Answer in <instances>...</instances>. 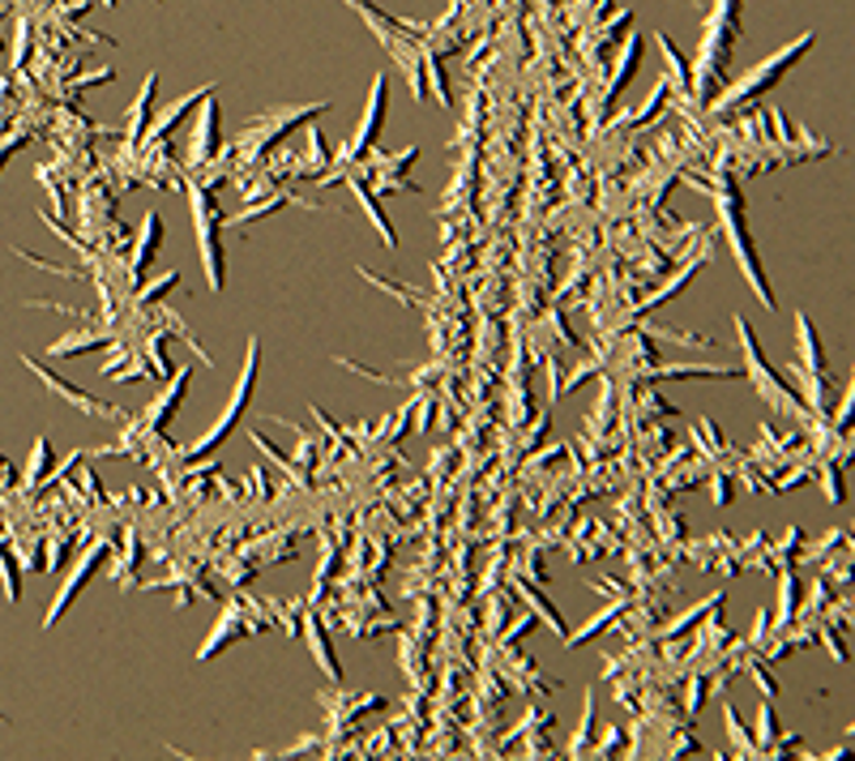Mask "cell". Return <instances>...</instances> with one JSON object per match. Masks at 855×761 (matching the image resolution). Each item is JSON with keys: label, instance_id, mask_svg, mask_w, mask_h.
I'll return each mask as SVG.
<instances>
[{"label": "cell", "instance_id": "cell-18", "mask_svg": "<svg viewBox=\"0 0 855 761\" xmlns=\"http://www.w3.org/2000/svg\"><path fill=\"white\" fill-rule=\"evenodd\" d=\"M176 282H180V275H163V279H158L155 287H146V291H142V304H155L158 295H163L167 287H176Z\"/></svg>", "mask_w": 855, "mask_h": 761}, {"label": "cell", "instance_id": "cell-11", "mask_svg": "<svg viewBox=\"0 0 855 761\" xmlns=\"http://www.w3.org/2000/svg\"><path fill=\"white\" fill-rule=\"evenodd\" d=\"M304 634H309V646H312V659H317V668L330 676L334 684H343V663L334 659V650H330V638H325V629H321V620L317 616H304Z\"/></svg>", "mask_w": 855, "mask_h": 761}, {"label": "cell", "instance_id": "cell-10", "mask_svg": "<svg viewBox=\"0 0 855 761\" xmlns=\"http://www.w3.org/2000/svg\"><path fill=\"white\" fill-rule=\"evenodd\" d=\"M214 155H219V103L206 94V108H201L193 137H189V167H201Z\"/></svg>", "mask_w": 855, "mask_h": 761}, {"label": "cell", "instance_id": "cell-3", "mask_svg": "<svg viewBox=\"0 0 855 761\" xmlns=\"http://www.w3.org/2000/svg\"><path fill=\"white\" fill-rule=\"evenodd\" d=\"M189 210H193V232H197V253L206 266V282L210 291H223V270H227V253H223V210L210 189H201L197 180H189Z\"/></svg>", "mask_w": 855, "mask_h": 761}, {"label": "cell", "instance_id": "cell-12", "mask_svg": "<svg viewBox=\"0 0 855 761\" xmlns=\"http://www.w3.org/2000/svg\"><path fill=\"white\" fill-rule=\"evenodd\" d=\"M185 390H189V368H180V372H176V385H171V390H167V394H163V399L151 406V415H146V428H155V433H158V428H167V419L176 415V406H180V399H185Z\"/></svg>", "mask_w": 855, "mask_h": 761}, {"label": "cell", "instance_id": "cell-20", "mask_svg": "<svg viewBox=\"0 0 855 761\" xmlns=\"http://www.w3.org/2000/svg\"><path fill=\"white\" fill-rule=\"evenodd\" d=\"M791 607H796V578H782V620L791 616Z\"/></svg>", "mask_w": 855, "mask_h": 761}, {"label": "cell", "instance_id": "cell-16", "mask_svg": "<svg viewBox=\"0 0 855 761\" xmlns=\"http://www.w3.org/2000/svg\"><path fill=\"white\" fill-rule=\"evenodd\" d=\"M155 86L158 78L151 74L146 78V86H142V99L129 108V137H142V128H146V116H151V99H155Z\"/></svg>", "mask_w": 855, "mask_h": 761}, {"label": "cell", "instance_id": "cell-7", "mask_svg": "<svg viewBox=\"0 0 855 761\" xmlns=\"http://www.w3.org/2000/svg\"><path fill=\"white\" fill-rule=\"evenodd\" d=\"M386 90H389L386 74H377V81H373V94H368V108H364V116H359V128H355V137H351L347 146L338 150V159H359V155L377 142L381 121H386Z\"/></svg>", "mask_w": 855, "mask_h": 761}, {"label": "cell", "instance_id": "cell-21", "mask_svg": "<svg viewBox=\"0 0 855 761\" xmlns=\"http://www.w3.org/2000/svg\"><path fill=\"white\" fill-rule=\"evenodd\" d=\"M18 146H22V137H9V142H4V146H0V167H4V163H9V155H13V150H18Z\"/></svg>", "mask_w": 855, "mask_h": 761}, {"label": "cell", "instance_id": "cell-5", "mask_svg": "<svg viewBox=\"0 0 855 761\" xmlns=\"http://www.w3.org/2000/svg\"><path fill=\"white\" fill-rule=\"evenodd\" d=\"M257 363H262V347H257V338L248 343V360H244V372H240V385L232 390V399H227V411L219 415V424L206 433V437H197L189 445V458H201V454H214L219 445L227 441L235 433V424H240V415L248 411V402H253V390H257Z\"/></svg>", "mask_w": 855, "mask_h": 761}, {"label": "cell", "instance_id": "cell-9", "mask_svg": "<svg viewBox=\"0 0 855 761\" xmlns=\"http://www.w3.org/2000/svg\"><path fill=\"white\" fill-rule=\"evenodd\" d=\"M103 557H108V544H90V548H86V557L78 561L74 578H69L65 586H60V595H56V600H52V607H47V620H43V625H56V620L65 616V607L78 600V591L86 586V578H90V573L99 569V561H103Z\"/></svg>", "mask_w": 855, "mask_h": 761}, {"label": "cell", "instance_id": "cell-4", "mask_svg": "<svg viewBox=\"0 0 855 761\" xmlns=\"http://www.w3.org/2000/svg\"><path fill=\"white\" fill-rule=\"evenodd\" d=\"M809 47H813V35H800L791 47H778L770 60H762L753 74H744L736 86H728V90H723V112H736V108H748L753 99H762L770 86H778V81L787 78V69H791V65H796Z\"/></svg>", "mask_w": 855, "mask_h": 761}, {"label": "cell", "instance_id": "cell-8", "mask_svg": "<svg viewBox=\"0 0 855 761\" xmlns=\"http://www.w3.org/2000/svg\"><path fill=\"white\" fill-rule=\"evenodd\" d=\"M26 368L40 377L43 385L52 390V394H60L65 402H74L78 411H86V415H103V419H120V406H112V402H99L95 394H86V390H78V385H69V381H60L56 372H47L43 363H35V360H26Z\"/></svg>", "mask_w": 855, "mask_h": 761}, {"label": "cell", "instance_id": "cell-22", "mask_svg": "<svg viewBox=\"0 0 855 761\" xmlns=\"http://www.w3.org/2000/svg\"><path fill=\"white\" fill-rule=\"evenodd\" d=\"M0 719H4V715H0Z\"/></svg>", "mask_w": 855, "mask_h": 761}, {"label": "cell", "instance_id": "cell-17", "mask_svg": "<svg viewBox=\"0 0 855 761\" xmlns=\"http://www.w3.org/2000/svg\"><path fill=\"white\" fill-rule=\"evenodd\" d=\"M47 458H52V445L35 441V458H31V471H26V488H35V483L43 480V467H47Z\"/></svg>", "mask_w": 855, "mask_h": 761}, {"label": "cell", "instance_id": "cell-19", "mask_svg": "<svg viewBox=\"0 0 855 761\" xmlns=\"http://www.w3.org/2000/svg\"><path fill=\"white\" fill-rule=\"evenodd\" d=\"M637 47H642V40L633 35V40H629V47H624V69H621V78H617V86H624V81H629V74H633V65H637Z\"/></svg>", "mask_w": 855, "mask_h": 761}, {"label": "cell", "instance_id": "cell-6", "mask_svg": "<svg viewBox=\"0 0 855 761\" xmlns=\"http://www.w3.org/2000/svg\"><path fill=\"white\" fill-rule=\"evenodd\" d=\"M736 334H740V347H744V368H748V377H753V385H757V394L770 402L775 411H782V415H804V406H800V399L778 381L775 372H770V363L762 360V347H757V338L748 334V321L736 317Z\"/></svg>", "mask_w": 855, "mask_h": 761}, {"label": "cell", "instance_id": "cell-2", "mask_svg": "<svg viewBox=\"0 0 855 761\" xmlns=\"http://www.w3.org/2000/svg\"><path fill=\"white\" fill-rule=\"evenodd\" d=\"M740 9L744 0H714L706 26H701L698 47V103H714L719 86H723V69L732 60V47L740 40Z\"/></svg>", "mask_w": 855, "mask_h": 761}, {"label": "cell", "instance_id": "cell-15", "mask_svg": "<svg viewBox=\"0 0 855 761\" xmlns=\"http://www.w3.org/2000/svg\"><path fill=\"white\" fill-rule=\"evenodd\" d=\"M206 94H210V90H197V94H189V99H180V103H176V108H167V112H163V116H158L155 133H151V146H163V142H167V128H171V124L180 121V116H185V112H189V108H193V103H201V99H206Z\"/></svg>", "mask_w": 855, "mask_h": 761}, {"label": "cell", "instance_id": "cell-14", "mask_svg": "<svg viewBox=\"0 0 855 761\" xmlns=\"http://www.w3.org/2000/svg\"><path fill=\"white\" fill-rule=\"evenodd\" d=\"M158 232H163L158 214H146V223H142V248L133 253V275H137V279H142V270L151 266V257L158 253Z\"/></svg>", "mask_w": 855, "mask_h": 761}, {"label": "cell", "instance_id": "cell-13", "mask_svg": "<svg viewBox=\"0 0 855 761\" xmlns=\"http://www.w3.org/2000/svg\"><path fill=\"white\" fill-rule=\"evenodd\" d=\"M351 189H355V198L364 201V210H368V219H373V227L381 232V244H386V248H393V244H398V236H393V227H389V219H386V214H381V205H377V198L368 193V184H364L359 176H351Z\"/></svg>", "mask_w": 855, "mask_h": 761}, {"label": "cell", "instance_id": "cell-1", "mask_svg": "<svg viewBox=\"0 0 855 761\" xmlns=\"http://www.w3.org/2000/svg\"><path fill=\"white\" fill-rule=\"evenodd\" d=\"M714 214H719V232L728 236V248H732V257H736L744 282L757 291L762 309H766V313H775V291H770V282H766L762 257H757L753 236H748V223H744V198H740V184H736V176H732V171H719V180H714Z\"/></svg>", "mask_w": 855, "mask_h": 761}]
</instances>
